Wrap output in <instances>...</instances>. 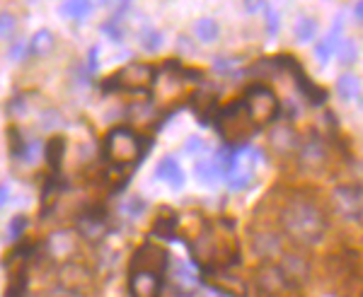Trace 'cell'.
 I'll use <instances>...</instances> for the list:
<instances>
[{"instance_id": "cell-44", "label": "cell", "mask_w": 363, "mask_h": 297, "mask_svg": "<svg viewBox=\"0 0 363 297\" xmlns=\"http://www.w3.org/2000/svg\"><path fill=\"white\" fill-rule=\"evenodd\" d=\"M206 297H218V295H206Z\"/></svg>"}, {"instance_id": "cell-22", "label": "cell", "mask_w": 363, "mask_h": 297, "mask_svg": "<svg viewBox=\"0 0 363 297\" xmlns=\"http://www.w3.org/2000/svg\"><path fill=\"white\" fill-rule=\"evenodd\" d=\"M66 150H68V143L63 136H51L49 141H46L44 157H46V165L51 167L54 174L61 172V165H63V160H66Z\"/></svg>"}, {"instance_id": "cell-41", "label": "cell", "mask_w": 363, "mask_h": 297, "mask_svg": "<svg viewBox=\"0 0 363 297\" xmlns=\"http://www.w3.org/2000/svg\"><path fill=\"white\" fill-rule=\"evenodd\" d=\"M10 201V189H8V184H0V211L5 208V203Z\"/></svg>"}, {"instance_id": "cell-19", "label": "cell", "mask_w": 363, "mask_h": 297, "mask_svg": "<svg viewBox=\"0 0 363 297\" xmlns=\"http://www.w3.org/2000/svg\"><path fill=\"white\" fill-rule=\"evenodd\" d=\"M153 177L169 184V189H182V186H184V172H182L177 157H172V155L160 157V162L155 165Z\"/></svg>"}, {"instance_id": "cell-31", "label": "cell", "mask_w": 363, "mask_h": 297, "mask_svg": "<svg viewBox=\"0 0 363 297\" xmlns=\"http://www.w3.org/2000/svg\"><path fill=\"white\" fill-rule=\"evenodd\" d=\"M337 58L342 66H354L359 61V49H356V44L351 39H342V44L337 49Z\"/></svg>"}, {"instance_id": "cell-4", "label": "cell", "mask_w": 363, "mask_h": 297, "mask_svg": "<svg viewBox=\"0 0 363 297\" xmlns=\"http://www.w3.org/2000/svg\"><path fill=\"white\" fill-rule=\"evenodd\" d=\"M213 126H216V131H218V136L223 138L230 148H238V145L247 143V138L252 133H257L242 97L230 102L228 107L218 109V114H216V119H213Z\"/></svg>"}, {"instance_id": "cell-23", "label": "cell", "mask_w": 363, "mask_h": 297, "mask_svg": "<svg viewBox=\"0 0 363 297\" xmlns=\"http://www.w3.org/2000/svg\"><path fill=\"white\" fill-rule=\"evenodd\" d=\"M54 46H56L54 32L42 27V29H37V32L32 34V39H29V54L37 56V58H46L51 51H54Z\"/></svg>"}, {"instance_id": "cell-40", "label": "cell", "mask_w": 363, "mask_h": 297, "mask_svg": "<svg viewBox=\"0 0 363 297\" xmlns=\"http://www.w3.org/2000/svg\"><path fill=\"white\" fill-rule=\"evenodd\" d=\"M199 148H203L201 138H189V141H186V145H184L186 153H199Z\"/></svg>"}, {"instance_id": "cell-24", "label": "cell", "mask_w": 363, "mask_h": 297, "mask_svg": "<svg viewBox=\"0 0 363 297\" xmlns=\"http://www.w3.org/2000/svg\"><path fill=\"white\" fill-rule=\"evenodd\" d=\"M194 37L201 44H216L220 37V25L216 17H199L194 22Z\"/></svg>"}, {"instance_id": "cell-34", "label": "cell", "mask_w": 363, "mask_h": 297, "mask_svg": "<svg viewBox=\"0 0 363 297\" xmlns=\"http://www.w3.org/2000/svg\"><path fill=\"white\" fill-rule=\"evenodd\" d=\"M104 32V37H109L112 42H124V25H121L119 20H114V17H109L107 22H102V27H99Z\"/></svg>"}, {"instance_id": "cell-33", "label": "cell", "mask_w": 363, "mask_h": 297, "mask_svg": "<svg viewBox=\"0 0 363 297\" xmlns=\"http://www.w3.org/2000/svg\"><path fill=\"white\" fill-rule=\"evenodd\" d=\"M17 32V15L10 10H0V39H10Z\"/></svg>"}, {"instance_id": "cell-29", "label": "cell", "mask_w": 363, "mask_h": 297, "mask_svg": "<svg viewBox=\"0 0 363 297\" xmlns=\"http://www.w3.org/2000/svg\"><path fill=\"white\" fill-rule=\"evenodd\" d=\"M177 215L174 213H160L153 220V235L162 237V240H174L177 237Z\"/></svg>"}, {"instance_id": "cell-2", "label": "cell", "mask_w": 363, "mask_h": 297, "mask_svg": "<svg viewBox=\"0 0 363 297\" xmlns=\"http://www.w3.org/2000/svg\"><path fill=\"white\" fill-rule=\"evenodd\" d=\"M191 259L196 266L211 271H228L240 264V242L230 220H213L203 225L191 242Z\"/></svg>"}, {"instance_id": "cell-20", "label": "cell", "mask_w": 363, "mask_h": 297, "mask_svg": "<svg viewBox=\"0 0 363 297\" xmlns=\"http://www.w3.org/2000/svg\"><path fill=\"white\" fill-rule=\"evenodd\" d=\"M58 278H61V285H66V288H70V290L87 288V285L92 283L90 271H87L83 264H63Z\"/></svg>"}, {"instance_id": "cell-28", "label": "cell", "mask_w": 363, "mask_h": 297, "mask_svg": "<svg viewBox=\"0 0 363 297\" xmlns=\"http://www.w3.org/2000/svg\"><path fill=\"white\" fill-rule=\"evenodd\" d=\"M95 10V5L87 3V0H66V3L58 5V13H61L66 20H85L87 15Z\"/></svg>"}, {"instance_id": "cell-8", "label": "cell", "mask_w": 363, "mask_h": 297, "mask_svg": "<svg viewBox=\"0 0 363 297\" xmlns=\"http://www.w3.org/2000/svg\"><path fill=\"white\" fill-rule=\"evenodd\" d=\"M330 206L344 220L363 218V186L359 184H339L330 196Z\"/></svg>"}, {"instance_id": "cell-15", "label": "cell", "mask_w": 363, "mask_h": 297, "mask_svg": "<svg viewBox=\"0 0 363 297\" xmlns=\"http://www.w3.org/2000/svg\"><path fill=\"white\" fill-rule=\"evenodd\" d=\"M267 143H269V150H272L274 155L291 157V155L298 153L301 138H298V133L291 126H277V128H272V131H269Z\"/></svg>"}, {"instance_id": "cell-12", "label": "cell", "mask_w": 363, "mask_h": 297, "mask_svg": "<svg viewBox=\"0 0 363 297\" xmlns=\"http://www.w3.org/2000/svg\"><path fill=\"white\" fill-rule=\"evenodd\" d=\"M8 145H10V157L17 162H27V165L37 162L39 148H42V143H39L37 138H34V141H27L17 126L8 128Z\"/></svg>"}, {"instance_id": "cell-18", "label": "cell", "mask_w": 363, "mask_h": 297, "mask_svg": "<svg viewBox=\"0 0 363 297\" xmlns=\"http://www.w3.org/2000/svg\"><path fill=\"white\" fill-rule=\"evenodd\" d=\"M206 281L211 288H216L228 297H247V283L238 276H230L228 271H211Z\"/></svg>"}, {"instance_id": "cell-9", "label": "cell", "mask_w": 363, "mask_h": 297, "mask_svg": "<svg viewBox=\"0 0 363 297\" xmlns=\"http://www.w3.org/2000/svg\"><path fill=\"white\" fill-rule=\"evenodd\" d=\"M169 266V254L165 247H157V244H140V247L131 256V269L128 271H150L157 276H165Z\"/></svg>"}, {"instance_id": "cell-36", "label": "cell", "mask_w": 363, "mask_h": 297, "mask_svg": "<svg viewBox=\"0 0 363 297\" xmlns=\"http://www.w3.org/2000/svg\"><path fill=\"white\" fill-rule=\"evenodd\" d=\"M143 211H145V203L140 201L138 196H131L128 201L124 203V213L128 215V218H138V215H143Z\"/></svg>"}, {"instance_id": "cell-39", "label": "cell", "mask_w": 363, "mask_h": 297, "mask_svg": "<svg viewBox=\"0 0 363 297\" xmlns=\"http://www.w3.org/2000/svg\"><path fill=\"white\" fill-rule=\"evenodd\" d=\"M97 54H99V49H97V46H92V49H90V58H87V73H95L97 71Z\"/></svg>"}, {"instance_id": "cell-27", "label": "cell", "mask_w": 363, "mask_h": 297, "mask_svg": "<svg viewBox=\"0 0 363 297\" xmlns=\"http://www.w3.org/2000/svg\"><path fill=\"white\" fill-rule=\"evenodd\" d=\"M337 92L344 102H354L361 97V80L354 73H342L337 78Z\"/></svg>"}, {"instance_id": "cell-25", "label": "cell", "mask_w": 363, "mask_h": 297, "mask_svg": "<svg viewBox=\"0 0 363 297\" xmlns=\"http://www.w3.org/2000/svg\"><path fill=\"white\" fill-rule=\"evenodd\" d=\"M194 177L201 184H216L220 177H223V167H220V162L216 160V157H211V160H201L194 165Z\"/></svg>"}, {"instance_id": "cell-43", "label": "cell", "mask_w": 363, "mask_h": 297, "mask_svg": "<svg viewBox=\"0 0 363 297\" xmlns=\"http://www.w3.org/2000/svg\"><path fill=\"white\" fill-rule=\"evenodd\" d=\"M354 15H356V20L363 25V0H359V3L354 5Z\"/></svg>"}, {"instance_id": "cell-30", "label": "cell", "mask_w": 363, "mask_h": 297, "mask_svg": "<svg viewBox=\"0 0 363 297\" xmlns=\"http://www.w3.org/2000/svg\"><path fill=\"white\" fill-rule=\"evenodd\" d=\"M138 37H140V46H143V51H148V54H155V51L162 46V42H165V37L160 34V29H155V27H145Z\"/></svg>"}, {"instance_id": "cell-38", "label": "cell", "mask_w": 363, "mask_h": 297, "mask_svg": "<svg viewBox=\"0 0 363 297\" xmlns=\"http://www.w3.org/2000/svg\"><path fill=\"white\" fill-rule=\"evenodd\" d=\"M27 51H29V44H25V42H20V39H17V42L10 46V61H15V63L25 61Z\"/></svg>"}, {"instance_id": "cell-3", "label": "cell", "mask_w": 363, "mask_h": 297, "mask_svg": "<svg viewBox=\"0 0 363 297\" xmlns=\"http://www.w3.org/2000/svg\"><path fill=\"white\" fill-rule=\"evenodd\" d=\"M143 153H145V141L128 126L112 128L102 141V155L112 167H124V170H128V167L136 165L140 157H143Z\"/></svg>"}, {"instance_id": "cell-26", "label": "cell", "mask_w": 363, "mask_h": 297, "mask_svg": "<svg viewBox=\"0 0 363 297\" xmlns=\"http://www.w3.org/2000/svg\"><path fill=\"white\" fill-rule=\"evenodd\" d=\"M318 29H320V22L315 20L313 15H301V17H298V20H296V25H294L296 42H298V44H308V42H313L315 34H318Z\"/></svg>"}, {"instance_id": "cell-11", "label": "cell", "mask_w": 363, "mask_h": 297, "mask_svg": "<svg viewBox=\"0 0 363 297\" xmlns=\"http://www.w3.org/2000/svg\"><path fill=\"white\" fill-rule=\"evenodd\" d=\"M75 232L80 237H85L87 242H99L109 232L107 215H104V211H99V208H90L85 213H78V218H75Z\"/></svg>"}, {"instance_id": "cell-10", "label": "cell", "mask_w": 363, "mask_h": 297, "mask_svg": "<svg viewBox=\"0 0 363 297\" xmlns=\"http://www.w3.org/2000/svg\"><path fill=\"white\" fill-rule=\"evenodd\" d=\"M298 165L308 172H320L322 167L327 165V157H330V150H327V143L322 141L318 133H310L308 138H303L301 145H298Z\"/></svg>"}, {"instance_id": "cell-7", "label": "cell", "mask_w": 363, "mask_h": 297, "mask_svg": "<svg viewBox=\"0 0 363 297\" xmlns=\"http://www.w3.org/2000/svg\"><path fill=\"white\" fill-rule=\"evenodd\" d=\"M242 102H245V107H247L250 119H252V124H255L257 131L269 126V124H274V121L279 119V114H281L279 97L274 95V90H272V87H267V85L247 87V90H245V95H242Z\"/></svg>"}, {"instance_id": "cell-42", "label": "cell", "mask_w": 363, "mask_h": 297, "mask_svg": "<svg viewBox=\"0 0 363 297\" xmlns=\"http://www.w3.org/2000/svg\"><path fill=\"white\" fill-rule=\"evenodd\" d=\"M242 8L247 10V13H257V10H267V3H255V0H250V3H242Z\"/></svg>"}, {"instance_id": "cell-13", "label": "cell", "mask_w": 363, "mask_h": 297, "mask_svg": "<svg viewBox=\"0 0 363 297\" xmlns=\"http://www.w3.org/2000/svg\"><path fill=\"white\" fill-rule=\"evenodd\" d=\"M162 276L150 271H128V295L131 297H160Z\"/></svg>"}, {"instance_id": "cell-17", "label": "cell", "mask_w": 363, "mask_h": 297, "mask_svg": "<svg viewBox=\"0 0 363 297\" xmlns=\"http://www.w3.org/2000/svg\"><path fill=\"white\" fill-rule=\"evenodd\" d=\"M342 34H344V20L342 15L337 17L335 22H332V29L325 34V39H320L318 44H315V58L322 63V66H327L330 63V58L337 54L339 44H342Z\"/></svg>"}, {"instance_id": "cell-5", "label": "cell", "mask_w": 363, "mask_h": 297, "mask_svg": "<svg viewBox=\"0 0 363 297\" xmlns=\"http://www.w3.org/2000/svg\"><path fill=\"white\" fill-rule=\"evenodd\" d=\"M332 290L337 297H363V273L359 271L354 254H335L327 259Z\"/></svg>"}, {"instance_id": "cell-14", "label": "cell", "mask_w": 363, "mask_h": 297, "mask_svg": "<svg viewBox=\"0 0 363 297\" xmlns=\"http://www.w3.org/2000/svg\"><path fill=\"white\" fill-rule=\"evenodd\" d=\"M279 269H281V273H284L286 281L294 285L296 290H301V285H306L308 278H310V264H308V259H306V256H301V254H296V252L281 256Z\"/></svg>"}, {"instance_id": "cell-32", "label": "cell", "mask_w": 363, "mask_h": 297, "mask_svg": "<svg viewBox=\"0 0 363 297\" xmlns=\"http://www.w3.org/2000/svg\"><path fill=\"white\" fill-rule=\"evenodd\" d=\"M27 225H29V218H27V215H22V213H17L15 218H10V223H8V240L10 242L20 240V237L25 235Z\"/></svg>"}, {"instance_id": "cell-35", "label": "cell", "mask_w": 363, "mask_h": 297, "mask_svg": "<svg viewBox=\"0 0 363 297\" xmlns=\"http://www.w3.org/2000/svg\"><path fill=\"white\" fill-rule=\"evenodd\" d=\"M264 20H267V34L269 37H277L279 34V13L272 8V5H267V10H264Z\"/></svg>"}, {"instance_id": "cell-16", "label": "cell", "mask_w": 363, "mask_h": 297, "mask_svg": "<svg viewBox=\"0 0 363 297\" xmlns=\"http://www.w3.org/2000/svg\"><path fill=\"white\" fill-rule=\"evenodd\" d=\"M250 247L257 256L272 261V256H277L281 252V237L274 230H269V227L252 230L250 232Z\"/></svg>"}, {"instance_id": "cell-1", "label": "cell", "mask_w": 363, "mask_h": 297, "mask_svg": "<svg viewBox=\"0 0 363 297\" xmlns=\"http://www.w3.org/2000/svg\"><path fill=\"white\" fill-rule=\"evenodd\" d=\"M281 232L291 242L310 247L318 244L327 232V213L322 203L308 191H291L279 208Z\"/></svg>"}, {"instance_id": "cell-21", "label": "cell", "mask_w": 363, "mask_h": 297, "mask_svg": "<svg viewBox=\"0 0 363 297\" xmlns=\"http://www.w3.org/2000/svg\"><path fill=\"white\" fill-rule=\"evenodd\" d=\"M73 252H75V235L70 230H56L49 237V254L54 259L63 261L68 256H73Z\"/></svg>"}, {"instance_id": "cell-37", "label": "cell", "mask_w": 363, "mask_h": 297, "mask_svg": "<svg viewBox=\"0 0 363 297\" xmlns=\"http://www.w3.org/2000/svg\"><path fill=\"white\" fill-rule=\"evenodd\" d=\"M238 63H240V58H225V56H216L213 58V68L218 73H230L233 66H238Z\"/></svg>"}, {"instance_id": "cell-6", "label": "cell", "mask_w": 363, "mask_h": 297, "mask_svg": "<svg viewBox=\"0 0 363 297\" xmlns=\"http://www.w3.org/2000/svg\"><path fill=\"white\" fill-rule=\"evenodd\" d=\"M157 80V71L148 63H128L112 78L102 83L104 92H150Z\"/></svg>"}]
</instances>
